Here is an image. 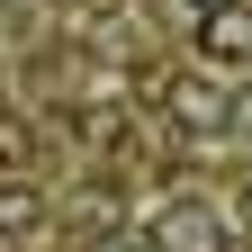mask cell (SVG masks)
Masks as SVG:
<instances>
[{"mask_svg":"<svg viewBox=\"0 0 252 252\" xmlns=\"http://www.w3.org/2000/svg\"><path fill=\"white\" fill-rule=\"evenodd\" d=\"M162 108H171L180 135H216V126H234V90H225V81L180 72V81H162Z\"/></svg>","mask_w":252,"mask_h":252,"instance_id":"6da1fadb","label":"cell"},{"mask_svg":"<svg viewBox=\"0 0 252 252\" xmlns=\"http://www.w3.org/2000/svg\"><path fill=\"white\" fill-rule=\"evenodd\" d=\"M153 252H225V225L198 207V198H171L162 216H153V234H144Z\"/></svg>","mask_w":252,"mask_h":252,"instance_id":"7a4b0ae2","label":"cell"},{"mask_svg":"<svg viewBox=\"0 0 252 252\" xmlns=\"http://www.w3.org/2000/svg\"><path fill=\"white\" fill-rule=\"evenodd\" d=\"M198 54L207 63H252V9L243 0H216V9L198 18Z\"/></svg>","mask_w":252,"mask_h":252,"instance_id":"3957f363","label":"cell"},{"mask_svg":"<svg viewBox=\"0 0 252 252\" xmlns=\"http://www.w3.org/2000/svg\"><path fill=\"white\" fill-rule=\"evenodd\" d=\"M45 216H54V198H45L36 180H27V171H0V243H18V234H36Z\"/></svg>","mask_w":252,"mask_h":252,"instance_id":"277c9868","label":"cell"},{"mask_svg":"<svg viewBox=\"0 0 252 252\" xmlns=\"http://www.w3.org/2000/svg\"><path fill=\"white\" fill-rule=\"evenodd\" d=\"M27 153H36V126L0 108V171H27Z\"/></svg>","mask_w":252,"mask_h":252,"instance_id":"5b68a950","label":"cell"},{"mask_svg":"<svg viewBox=\"0 0 252 252\" xmlns=\"http://www.w3.org/2000/svg\"><path fill=\"white\" fill-rule=\"evenodd\" d=\"M90 252H153V243H135V234H108V243H90Z\"/></svg>","mask_w":252,"mask_h":252,"instance_id":"8992f818","label":"cell"},{"mask_svg":"<svg viewBox=\"0 0 252 252\" xmlns=\"http://www.w3.org/2000/svg\"><path fill=\"white\" fill-rule=\"evenodd\" d=\"M207 9H216V0H207Z\"/></svg>","mask_w":252,"mask_h":252,"instance_id":"52a82bcc","label":"cell"}]
</instances>
